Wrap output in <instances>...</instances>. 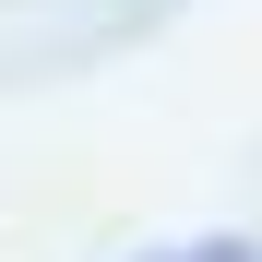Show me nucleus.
<instances>
[{
  "instance_id": "1",
  "label": "nucleus",
  "mask_w": 262,
  "mask_h": 262,
  "mask_svg": "<svg viewBox=\"0 0 262 262\" xmlns=\"http://www.w3.org/2000/svg\"><path fill=\"white\" fill-rule=\"evenodd\" d=\"M155 262H262L250 238H191V250H155Z\"/></svg>"
}]
</instances>
